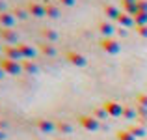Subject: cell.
<instances>
[{
  "label": "cell",
  "instance_id": "6da1fadb",
  "mask_svg": "<svg viewBox=\"0 0 147 140\" xmlns=\"http://www.w3.org/2000/svg\"><path fill=\"white\" fill-rule=\"evenodd\" d=\"M0 67L4 69L6 75H19V73L22 71V65L15 60H9V58H4V60L0 62Z\"/></svg>",
  "mask_w": 147,
  "mask_h": 140
},
{
  "label": "cell",
  "instance_id": "7a4b0ae2",
  "mask_svg": "<svg viewBox=\"0 0 147 140\" xmlns=\"http://www.w3.org/2000/svg\"><path fill=\"white\" fill-rule=\"evenodd\" d=\"M100 49H102L104 52H108V54H117L119 50H121V45H119V41H115L114 37H102Z\"/></svg>",
  "mask_w": 147,
  "mask_h": 140
},
{
  "label": "cell",
  "instance_id": "3957f363",
  "mask_svg": "<svg viewBox=\"0 0 147 140\" xmlns=\"http://www.w3.org/2000/svg\"><path fill=\"white\" fill-rule=\"evenodd\" d=\"M102 108L106 110L108 116H112V118H117V116H121L123 110H125V107H121V103H117V101H106V103L102 105Z\"/></svg>",
  "mask_w": 147,
  "mask_h": 140
},
{
  "label": "cell",
  "instance_id": "277c9868",
  "mask_svg": "<svg viewBox=\"0 0 147 140\" xmlns=\"http://www.w3.org/2000/svg\"><path fill=\"white\" fill-rule=\"evenodd\" d=\"M78 122H80V125H82L86 131H97L99 127H100L99 120L93 118V116H80Z\"/></svg>",
  "mask_w": 147,
  "mask_h": 140
},
{
  "label": "cell",
  "instance_id": "5b68a950",
  "mask_svg": "<svg viewBox=\"0 0 147 140\" xmlns=\"http://www.w3.org/2000/svg\"><path fill=\"white\" fill-rule=\"evenodd\" d=\"M67 60H69V64L76 65V67H86L88 65V58L80 52H67Z\"/></svg>",
  "mask_w": 147,
  "mask_h": 140
},
{
  "label": "cell",
  "instance_id": "8992f818",
  "mask_svg": "<svg viewBox=\"0 0 147 140\" xmlns=\"http://www.w3.org/2000/svg\"><path fill=\"white\" fill-rule=\"evenodd\" d=\"M4 54H6V58H9V60H24L21 54V49H19V45H6L4 47Z\"/></svg>",
  "mask_w": 147,
  "mask_h": 140
},
{
  "label": "cell",
  "instance_id": "52a82bcc",
  "mask_svg": "<svg viewBox=\"0 0 147 140\" xmlns=\"http://www.w3.org/2000/svg\"><path fill=\"white\" fill-rule=\"evenodd\" d=\"M28 13L34 17H45V4H37V2H30L28 4Z\"/></svg>",
  "mask_w": 147,
  "mask_h": 140
},
{
  "label": "cell",
  "instance_id": "ba28073f",
  "mask_svg": "<svg viewBox=\"0 0 147 140\" xmlns=\"http://www.w3.org/2000/svg\"><path fill=\"white\" fill-rule=\"evenodd\" d=\"M0 24H2V28H11L15 24V15L9 13V11H2L0 13Z\"/></svg>",
  "mask_w": 147,
  "mask_h": 140
},
{
  "label": "cell",
  "instance_id": "9c48e42d",
  "mask_svg": "<svg viewBox=\"0 0 147 140\" xmlns=\"http://www.w3.org/2000/svg\"><path fill=\"white\" fill-rule=\"evenodd\" d=\"M0 36H2V39L6 41L7 45L17 43V32H13L11 28H2V30H0Z\"/></svg>",
  "mask_w": 147,
  "mask_h": 140
},
{
  "label": "cell",
  "instance_id": "30bf717a",
  "mask_svg": "<svg viewBox=\"0 0 147 140\" xmlns=\"http://www.w3.org/2000/svg\"><path fill=\"white\" fill-rule=\"evenodd\" d=\"M99 32L102 34V37H112V34L117 32V30H115V26L112 24V22L102 21V22H99Z\"/></svg>",
  "mask_w": 147,
  "mask_h": 140
},
{
  "label": "cell",
  "instance_id": "8fae6325",
  "mask_svg": "<svg viewBox=\"0 0 147 140\" xmlns=\"http://www.w3.org/2000/svg\"><path fill=\"white\" fill-rule=\"evenodd\" d=\"M117 24L121 26V28H129V26L134 24V17L129 13H125V11H121V15L117 17Z\"/></svg>",
  "mask_w": 147,
  "mask_h": 140
},
{
  "label": "cell",
  "instance_id": "7c38bea8",
  "mask_svg": "<svg viewBox=\"0 0 147 140\" xmlns=\"http://www.w3.org/2000/svg\"><path fill=\"white\" fill-rule=\"evenodd\" d=\"M104 13H106L108 19H114V21H117V17L121 15V11H119V7H115L114 4H106V6H104Z\"/></svg>",
  "mask_w": 147,
  "mask_h": 140
},
{
  "label": "cell",
  "instance_id": "4fadbf2b",
  "mask_svg": "<svg viewBox=\"0 0 147 140\" xmlns=\"http://www.w3.org/2000/svg\"><path fill=\"white\" fill-rule=\"evenodd\" d=\"M37 127H39V131H43V133H52V131L56 129V123H52L50 120H37Z\"/></svg>",
  "mask_w": 147,
  "mask_h": 140
},
{
  "label": "cell",
  "instance_id": "5bb4252c",
  "mask_svg": "<svg viewBox=\"0 0 147 140\" xmlns=\"http://www.w3.org/2000/svg\"><path fill=\"white\" fill-rule=\"evenodd\" d=\"M19 49H21V54H22V58H34V56H36V49H34L32 45L21 43V45H19Z\"/></svg>",
  "mask_w": 147,
  "mask_h": 140
},
{
  "label": "cell",
  "instance_id": "9a60e30c",
  "mask_svg": "<svg viewBox=\"0 0 147 140\" xmlns=\"http://www.w3.org/2000/svg\"><path fill=\"white\" fill-rule=\"evenodd\" d=\"M39 50L45 54V56H56V47L52 43H49V41H45V43L39 45Z\"/></svg>",
  "mask_w": 147,
  "mask_h": 140
},
{
  "label": "cell",
  "instance_id": "2e32d148",
  "mask_svg": "<svg viewBox=\"0 0 147 140\" xmlns=\"http://www.w3.org/2000/svg\"><path fill=\"white\" fill-rule=\"evenodd\" d=\"M41 37L47 39L49 43H50V41H56L58 39V32H56V30H52V28H43V30H41Z\"/></svg>",
  "mask_w": 147,
  "mask_h": 140
},
{
  "label": "cell",
  "instance_id": "e0dca14e",
  "mask_svg": "<svg viewBox=\"0 0 147 140\" xmlns=\"http://www.w3.org/2000/svg\"><path fill=\"white\" fill-rule=\"evenodd\" d=\"M45 13H47V17H50V19L60 17V10H58V6H54V4H45Z\"/></svg>",
  "mask_w": 147,
  "mask_h": 140
},
{
  "label": "cell",
  "instance_id": "ac0fdd59",
  "mask_svg": "<svg viewBox=\"0 0 147 140\" xmlns=\"http://www.w3.org/2000/svg\"><path fill=\"white\" fill-rule=\"evenodd\" d=\"M129 131H130V133H132L136 138H142V137H145V135H147V129H145L144 125H140V123H134V125L130 127Z\"/></svg>",
  "mask_w": 147,
  "mask_h": 140
},
{
  "label": "cell",
  "instance_id": "d6986e66",
  "mask_svg": "<svg viewBox=\"0 0 147 140\" xmlns=\"http://www.w3.org/2000/svg\"><path fill=\"white\" fill-rule=\"evenodd\" d=\"M22 71H26V73H30V75H36L37 73V65L34 64L32 60H22Z\"/></svg>",
  "mask_w": 147,
  "mask_h": 140
},
{
  "label": "cell",
  "instance_id": "ffe728a7",
  "mask_svg": "<svg viewBox=\"0 0 147 140\" xmlns=\"http://www.w3.org/2000/svg\"><path fill=\"white\" fill-rule=\"evenodd\" d=\"M134 24L136 26H145L147 24V11H138L134 15Z\"/></svg>",
  "mask_w": 147,
  "mask_h": 140
},
{
  "label": "cell",
  "instance_id": "44dd1931",
  "mask_svg": "<svg viewBox=\"0 0 147 140\" xmlns=\"http://www.w3.org/2000/svg\"><path fill=\"white\" fill-rule=\"evenodd\" d=\"M56 129L60 131V133H63V135H69L73 131V125L71 123H65V122H60V123H56Z\"/></svg>",
  "mask_w": 147,
  "mask_h": 140
},
{
  "label": "cell",
  "instance_id": "7402d4cb",
  "mask_svg": "<svg viewBox=\"0 0 147 140\" xmlns=\"http://www.w3.org/2000/svg\"><path fill=\"white\" fill-rule=\"evenodd\" d=\"M123 116H125L127 120H134V118H138V110H136V108H132V107H125Z\"/></svg>",
  "mask_w": 147,
  "mask_h": 140
},
{
  "label": "cell",
  "instance_id": "603a6c76",
  "mask_svg": "<svg viewBox=\"0 0 147 140\" xmlns=\"http://www.w3.org/2000/svg\"><path fill=\"white\" fill-rule=\"evenodd\" d=\"M13 15H15V19H21V21H24L26 17H28V10H22V7H15L13 10Z\"/></svg>",
  "mask_w": 147,
  "mask_h": 140
},
{
  "label": "cell",
  "instance_id": "cb8c5ba5",
  "mask_svg": "<svg viewBox=\"0 0 147 140\" xmlns=\"http://www.w3.org/2000/svg\"><path fill=\"white\" fill-rule=\"evenodd\" d=\"M117 140H136V137H134L130 131H119V133H117Z\"/></svg>",
  "mask_w": 147,
  "mask_h": 140
},
{
  "label": "cell",
  "instance_id": "d4e9b609",
  "mask_svg": "<svg viewBox=\"0 0 147 140\" xmlns=\"http://www.w3.org/2000/svg\"><path fill=\"white\" fill-rule=\"evenodd\" d=\"M106 110H104V108L102 107H100V108H95V110H93V118H97V120H104V118H106Z\"/></svg>",
  "mask_w": 147,
  "mask_h": 140
},
{
  "label": "cell",
  "instance_id": "484cf974",
  "mask_svg": "<svg viewBox=\"0 0 147 140\" xmlns=\"http://www.w3.org/2000/svg\"><path fill=\"white\" fill-rule=\"evenodd\" d=\"M136 107L147 108V95H145V93H144V95H138V99H136Z\"/></svg>",
  "mask_w": 147,
  "mask_h": 140
},
{
  "label": "cell",
  "instance_id": "4316f807",
  "mask_svg": "<svg viewBox=\"0 0 147 140\" xmlns=\"http://www.w3.org/2000/svg\"><path fill=\"white\" fill-rule=\"evenodd\" d=\"M136 34L142 37H147V24L145 26H136Z\"/></svg>",
  "mask_w": 147,
  "mask_h": 140
},
{
  "label": "cell",
  "instance_id": "83f0119b",
  "mask_svg": "<svg viewBox=\"0 0 147 140\" xmlns=\"http://www.w3.org/2000/svg\"><path fill=\"white\" fill-rule=\"evenodd\" d=\"M136 6H138V11H147V0H138Z\"/></svg>",
  "mask_w": 147,
  "mask_h": 140
},
{
  "label": "cell",
  "instance_id": "f1b7e54d",
  "mask_svg": "<svg viewBox=\"0 0 147 140\" xmlns=\"http://www.w3.org/2000/svg\"><path fill=\"white\" fill-rule=\"evenodd\" d=\"M136 110H138V116H142V118H147V108L136 107Z\"/></svg>",
  "mask_w": 147,
  "mask_h": 140
},
{
  "label": "cell",
  "instance_id": "f546056e",
  "mask_svg": "<svg viewBox=\"0 0 147 140\" xmlns=\"http://www.w3.org/2000/svg\"><path fill=\"white\" fill-rule=\"evenodd\" d=\"M60 2L63 4V6H69V7H71V6H75V4H76V0H60Z\"/></svg>",
  "mask_w": 147,
  "mask_h": 140
},
{
  "label": "cell",
  "instance_id": "4dcf8cb0",
  "mask_svg": "<svg viewBox=\"0 0 147 140\" xmlns=\"http://www.w3.org/2000/svg\"><path fill=\"white\" fill-rule=\"evenodd\" d=\"M117 34H119L121 37H125V36H127V30H125V28H119V30H117Z\"/></svg>",
  "mask_w": 147,
  "mask_h": 140
},
{
  "label": "cell",
  "instance_id": "1f68e13d",
  "mask_svg": "<svg viewBox=\"0 0 147 140\" xmlns=\"http://www.w3.org/2000/svg\"><path fill=\"white\" fill-rule=\"evenodd\" d=\"M123 4H134V2H138V0H121Z\"/></svg>",
  "mask_w": 147,
  "mask_h": 140
},
{
  "label": "cell",
  "instance_id": "d6a6232c",
  "mask_svg": "<svg viewBox=\"0 0 147 140\" xmlns=\"http://www.w3.org/2000/svg\"><path fill=\"white\" fill-rule=\"evenodd\" d=\"M4 138H6V135H4V131L0 129V140H4Z\"/></svg>",
  "mask_w": 147,
  "mask_h": 140
},
{
  "label": "cell",
  "instance_id": "836d02e7",
  "mask_svg": "<svg viewBox=\"0 0 147 140\" xmlns=\"http://www.w3.org/2000/svg\"><path fill=\"white\" fill-rule=\"evenodd\" d=\"M2 11H4V2L0 0V13H2Z\"/></svg>",
  "mask_w": 147,
  "mask_h": 140
},
{
  "label": "cell",
  "instance_id": "e575fe53",
  "mask_svg": "<svg viewBox=\"0 0 147 140\" xmlns=\"http://www.w3.org/2000/svg\"><path fill=\"white\" fill-rule=\"evenodd\" d=\"M4 75H6V73H4V69H2V67H0V79H2V77H4Z\"/></svg>",
  "mask_w": 147,
  "mask_h": 140
},
{
  "label": "cell",
  "instance_id": "d590c367",
  "mask_svg": "<svg viewBox=\"0 0 147 140\" xmlns=\"http://www.w3.org/2000/svg\"><path fill=\"white\" fill-rule=\"evenodd\" d=\"M0 52H2V45H0Z\"/></svg>",
  "mask_w": 147,
  "mask_h": 140
}]
</instances>
